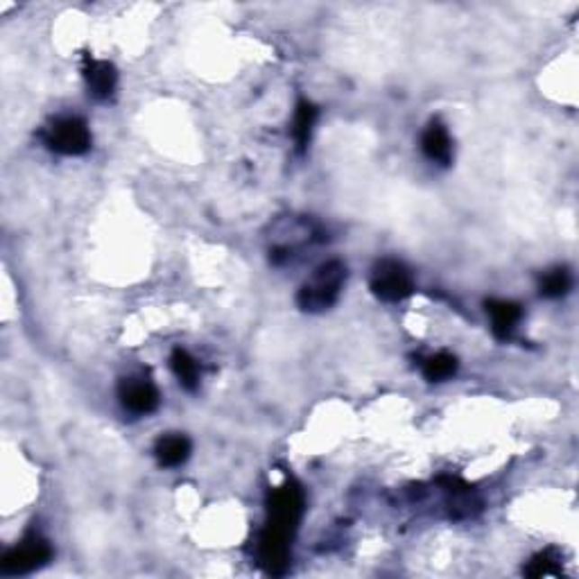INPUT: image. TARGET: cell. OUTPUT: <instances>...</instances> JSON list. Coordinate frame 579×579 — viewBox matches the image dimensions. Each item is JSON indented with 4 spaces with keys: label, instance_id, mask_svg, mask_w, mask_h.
<instances>
[{
    "label": "cell",
    "instance_id": "cell-1",
    "mask_svg": "<svg viewBox=\"0 0 579 579\" xmlns=\"http://www.w3.org/2000/svg\"><path fill=\"white\" fill-rule=\"evenodd\" d=\"M347 269L342 263H326L317 269L312 283L302 287L299 293V306L303 311H324V308L333 306L335 299L339 294Z\"/></svg>",
    "mask_w": 579,
    "mask_h": 579
},
{
    "label": "cell",
    "instance_id": "cell-2",
    "mask_svg": "<svg viewBox=\"0 0 579 579\" xmlns=\"http://www.w3.org/2000/svg\"><path fill=\"white\" fill-rule=\"evenodd\" d=\"M412 276L399 260H380L371 274V290L375 297L387 303L403 302L412 294Z\"/></svg>",
    "mask_w": 579,
    "mask_h": 579
},
{
    "label": "cell",
    "instance_id": "cell-3",
    "mask_svg": "<svg viewBox=\"0 0 579 579\" xmlns=\"http://www.w3.org/2000/svg\"><path fill=\"white\" fill-rule=\"evenodd\" d=\"M48 145L66 157H79L91 148V131L82 118H59L52 122L46 136Z\"/></svg>",
    "mask_w": 579,
    "mask_h": 579
},
{
    "label": "cell",
    "instance_id": "cell-4",
    "mask_svg": "<svg viewBox=\"0 0 579 579\" xmlns=\"http://www.w3.org/2000/svg\"><path fill=\"white\" fill-rule=\"evenodd\" d=\"M303 510V496L299 487L294 484H285L278 492H274L272 501H269V525L267 528L276 529V532L290 534L294 532L299 523V516Z\"/></svg>",
    "mask_w": 579,
    "mask_h": 579
},
{
    "label": "cell",
    "instance_id": "cell-5",
    "mask_svg": "<svg viewBox=\"0 0 579 579\" xmlns=\"http://www.w3.org/2000/svg\"><path fill=\"white\" fill-rule=\"evenodd\" d=\"M52 556L50 543L43 541V538L32 537L25 538L23 543H19L16 547H12L5 556H3V564H0V570L3 574H25L32 573V570L41 568L43 564H48Z\"/></svg>",
    "mask_w": 579,
    "mask_h": 579
},
{
    "label": "cell",
    "instance_id": "cell-6",
    "mask_svg": "<svg viewBox=\"0 0 579 579\" xmlns=\"http://www.w3.org/2000/svg\"><path fill=\"white\" fill-rule=\"evenodd\" d=\"M118 394L122 405L134 414H149L158 408V390L145 378H125Z\"/></svg>",
    "mask_w": 579,
    "mask_h": 579
},
{
    "label": "cell",
    "instance_id": "cell-7",
    "mask_svg": "<svg viewBox=\"0 0 579 579\" xmlns=\"http://www.w3.org/2000/svg\"><path fill=\"white\" fill-rule=\"evenodd\" d=\"M287 537L285 534L276 532V529L267 528L263 534H260L258 541V559L260 565H263L267 573L281 574L285 573L287 568Z\"/></svg>",
    "mask_w": 579,
    "mask_h": 579
},
{
    "label": "cell",
    "instance_id": "cell-8",
    "mask_svg": "<svg viewBox=\"0 0 579 579\" xmlns=\"http://www.w3.org/2000/svg\"><path fill=\"white\" fill-rule=\"evenodd\" d=\"M84 77H86L88 91L100 100L109 98L118 84V73L116 68H113V64L100 59L88 61L86 68H84Z\"/></svg>",
    "mask_w": 579,
    "mask_h": 579
},
{
    "label": "cell",
    "instance_id": "cell-9",
    "mask_svg": "<svg viewBox=\"0 0 579 579\" xmlns=\"http://www.w3.org/2000/svg\"><path fill=\"white\" fill-rule=\"evenodd\" d=\"M421 149L430 161L448 166L450 157H453V143H450L448 131H446V127L441 122H430L428 125V130L421 136Z\"/></svg>",
    "mask_w": 579,
    "mask_h": 579
},
{
    "label": "cell",
    "instance_id": "cell-10",
    "mask_svg": "<svg viewBox=\"0 0 579 579\" xmlns=\"http://www.w3.org/2000/svg\"><path fill=\"white\" fill-rule=\"evenodd\" d=\"M487 312L492 317V330L498 339H510L520 321V306L514 302H489Z\"/></svg>",
    "mask_w": 579,
    "mask_h": 579
},
{
    "label": "cell",
    "instance_id": "cell-11",
    "mask_svg": "<svg viewBox=\"0 0 579 579\" xmlns=\"http://www.w3.org/2000/svg\"><path fill=\"white\" fill-rule=\"evenodd\" d=\"M154 453H157V459L161 466H179V464H184L185 459H188L190 441L188 437L184 435L161 437V439L157 441Z\"/></svg>",
    "mask_w": 579,
    "mask_h": 579
},
{
    "label": "cell",
    "instance_id": "cell-12",
    "mask_svg": "<svg viewBox=\"0 0 579 579\" xmlns=\"http://www.w3.org/2000/svg\"><path fill=\"white\" fill-rule=\"evenodd\" d=\"M170 366L175 371L176 380L184 384L185 390H195L197 384H200V366H197V360L185 348H175L172 351Z\"/></svg>",
    "mask_w": 579,
    "mask_h": 579
},
{
    "label": "cell",
    "instance_id": "cell-13",
    "mask_svg": "<svg viewBox=\"0 0 579 579\" xmlns=\"http://www.w3.org/2000/svg\"><path fill=\"white\" fill-rule=\"evenodd\" d=\"M317 121V109L312 107L311 103H299L297 112H294L293 121V136L297 140L299 149H306V145L311 143L312 127H315Z\"/></svg>",
    "mask_w": 579,
    "mask_h": 579
},
{
    "label": "cell",
    "instance_id": "cell-14",
    "mask_svg": "<svg viewBox=\"0 0 579 579\" xmlns=\"http://www.w3.org/2000/svg\"><path fill=\"white\" fill-rule=\"evenodd\" d=\"M455 371H457V360L450 353H435L423 362V375L430 383H441V380L455 375Z\"/></svg>",
    "mask_w": 579,
    "mask_h": 579
},
{
    "label": "cell",
    "instance_id": "cell-15",
    "mask_svg": "<svg viewBox=\"0 0 579 579\" xmlns=\"http://www.w3.org/2000/svg\"><path fill=\"white\" fill-rule=\"evenodd\" d=\"M570 290V274L565 269H555V272L546 274L541 281V294L543 297H564Z\"/></svg>",
    "mask_w": 579,
    "mask_h": 579
},
{
    "label": "cell",
    "instance_id": "cell-16",
    "mask_svg": "<svg viewBox=\"0 0 579 579\" xmlns=\"http://www.w3.org/2000/svg\"><path fill=\"white\" fill-rule=\"evenodd\" d=\"M556 573H559V561L547 555V552L534 556L528 568H525V574H529V577H547V574Z\"/></svg>",
    "mask_w": 579,
    "mask_h": 579
}]
</instances>
